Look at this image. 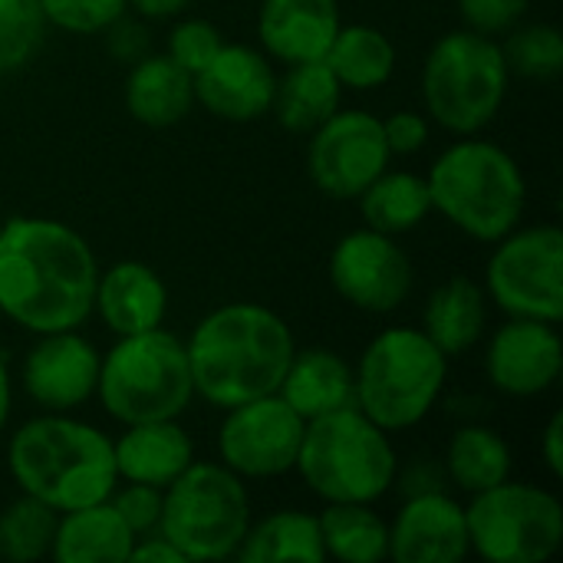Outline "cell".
Here are the masks:
<instances>
[{
  "mask_svg": "<svg viewBox=\"0 0 563 563\" xmlns=\"http://www.w3.org/2000/svg\"><path fill=\"white\" fill-rule=\"evenodd\" d=\"M340 26L336 0H264L257 10L264 53L287 66L323 59Z\"/></svg>",
  "mask_w": 563,
  "mask_h": 563,
  "instance_id": "obj_19",
  "label": "cell"
},
{
  "mask_svg": "<svg viewBox=\"0 0 563 563\" xmlns=\"http://www.w3.org/2000/svg\"><path fill=\"white\" fill-rule=\"evenodd\" d=\"M472 554L465 508L449 492L412 495L389 525L396 563H459Z\"/></svg>",
  "mask_w": 563,
  "mask_h": 563,
  "instance_id": "obj_18",
  "label": "cell"
},
{
  "mask_svg": "<svg viewBox=\"0 0 563 563\" xmlns=\"http://www.w3.org/2000/svg\"><path fill=\"white\" fill-rule=\"evenodd\" d=\"M330 284L363 313H393L412 294L416 271L393 234L360 228L336 241L330 254Z\"/></svg>",
  "mask_w": 563,
  "mask_h": 563,
  "instance_id": "obj_14",
  "label": "cell"
},
{
  "mask_svg": "<svg viewBox=\"0 0 563 563\" xmlns=\"http://www.w3.org/2000/svg\"><path fill=\"white\" fill-rule=\"evenodd\" d=\"M132 544V531L106 498L59 515L49 558L56 563H122L129 561Z\"/></svg>",
  "mask_w": 563,
  "mask_h": 563,
  "instance_id": "obj_25",
  "label": "cell"
},
{
  "mask_svg": "<svg viewBox=\"0 0 563 563\" xmlns=\"http://www.w3.org/2000/svg\"><path fill=\"white\" fill-rule=\"evenodd\" d=\"M277 393L300 419L310 422L317 416L356 406V376L336 350H294Z\"/></svg>",
  "mask_w": 563,
  "mask_h": 563,
  "instance_id": "obj_22",
  "label": "cell"
},
{
  "mask_svg": "<svg viewBox=\"0 0 563 563\" xmlns=\"http://www.w3.org/2000/svg\"><path fill=\"white\" fill-rule=\"evenodd\" d=\"M185 350L195 396L214 409H231L277 393L297 343L280 313L238 300L201 317Z\"/></svg>",
  "mask_w": 563,
  "mask_h": 563,
  "instance_id": "obj_2",
  "label": "cell"
},
{
  "mask_svg": "<svg viewBox=\"0 0 563 563\" xmlns=\"http://www.w3.org/2000/svg\"><path fill=\"white\" fill-rule=\"evenodd\" d=\"M511 36L501 43L505 63L511 73L528 79H554L563 69V36L551 23H531L508 30Z\"/></svg>",
  "mask_w": 563,
  "mask_h": 563,
  "instance_id": "obj_33",
  "label": "cell"
},
{
  "mask_svg": "<svg viewBox=\"0 0 563 563\" xmlns=\"http://www.w3.org/2000/svg\"><path fill=\"white\" fill-rule=\"evenodd\" d=\"M59 511L20 495L0 511V558L10 563H36L49 558Z\"/></svg>",
  "mask_w": 563,
  "mask_h": 563,
  "instance_id": "obj_32",
  "label": "cell"
},
{
  "mask_svg": "<svg viewBox=\"0 0 563 563\" xmlns=\"http://www.w3.org/2000/svg\"><path fill=\"white\" fill-rule=\"evenodd\" d=\"M106 33H109V49L122 59H132V63L142 56V49L148 43L145 30H139L135 23H125V20H115Z\"/></svg>",
  "mask_w": 563,
  "mask_h": 563,
  "instance_id": "obj_42",
  "label": "cell"
},
{
  "mask_svg": "<svg viewBox=\"0 0 563 563\" xmlns=\"http://www.w3.org/2000/svg\"><path fill=\"white\" fill-rule=\"evenodd\" d=\"M541 459L554 478H563V412H554L541 432Z\"/></svg>",
  "mask_w": 563,
  "mask_h": 563,
  "instance_id": "obj_43",
  "label": "cell"
},
{
  "mask_svg": "<svg viewBox=\"0 0 563 563\" xmlns=\"http://www.w3.org/2000/svg\"><path fill=\"white\" fill-rule=\"evenodd\" d=\"M389 158L383 119L366 109H336L310 132L307 168L327 198L356 201L389 168Z\"/></svg>",
  "mask_w": 563,
  "mask_h": 563,
  "instance_id": "obj_12",
  "label": "cell"
},
{
  "mask_svg": "<svg viewBox=\"0 0 563 563\" xmlns=\"http://www.w3.org/2000/svg\"><path fill=\"white\" fill-rule=\"evenodd\" d=\"M356 201L366 218V228L393 234V238L416 231L432 211L426 178L412 172H389V168Z\"/></svg>",
  "mask_w": 563,
  "mask_h": 563,
  "instance_id": "obj_31",
  "label": "cell"
},
{
  "mask_svg": "<svg viewBox=\"0 0 563 563\" xmlns=\"http://www.w3.org/2000/svg\"><path fill=\"white\" fill-rule=\"evenodd\" d=\"M112 452L119 482H139L162 492L195 462V442L178 419L125 426V432L112 442Z\"/></svg>",
  "mask_w": 563,
  "mask_h": 563,
  "instance_id": "obj_21",
  "label": "cell"
},
{
  "mask_svg": "<svg viewBox=\"0 0 563 563\" xmlns=\"http://www.w3.org/2000/svg\"><path fill=\"white\" fill-rule=\"evenodd\" d=\"M343 99V86L327 66V59H307L287 66V76L277 79L274 92V112L287 132L310 135L317 125H323Z\"/></svg>",
  "mask_w": 563,
  "mask_h": 563,
  "instance_id": "obj_26",
  "label": "cell"
},
{
  "mask_svg": "<svg viewBox=\"0 0 563 563\" xmlns=\"http://www.w3.org/2000/svg\"><path fill=\"white\" fill-rule=\"evenodd\" d=\"M10 409H13V386H10V369L7 360L0 356V432L10 422Z\"/></svg>",
  "mask_w": 563,
  "mask_h": 563,
  "instance_id": "obj_45",
  "label": "cell"
},
{
  "mask_svg": "<svg viewBox=\"0 0 563 563\" xmlns=\"http://www.w3.org/2000/svg\"><path fill=\"white\" fill-rule=\"evenodd\" d=\"M92 313L115 336L145 333L165 323L168 313V287L162 274L142 261H119L99 271Z\"/></svg>",
  "mask_w": 563,
  "mask_h": 563,
  "instance_id": "obj_20",
  "label": "cell"
},
{
  "mask_svg": "<svg viewBox=\"0 0 563 563\" xmlns=\"http://www.w3.org/2000/svg\"><path fill=\"white\" fill-rule=\"evenodd\" d=\"M393 488H399L406 498L429 495V492H445L449 488V475H445V465L442 462H435V459H416L402 472L396 468Z\"/></svg>",
  "mask_w": 563,
  "mask_h": 563,
  "instance_id": "obj_40",
  "label": "cell"
},
{
  "mask_svg": "<svg viewBox=\"0 0 563 563\" xmlns=\"http://www.w3.org/2000/svg\"><path fill=\"white\" fill-rule=\"evenodd\" d=\"M511 69L501 43L475 30L439 36L422 66V99L435 125L452 135H478L508 99Z\"/></svg>",
  "mask_w": 563,
  "mask_h": 563,
  "instance_id": "obj_8",
  "label": "cell"
},
{
  "mask_svg": "<svg viewBox=\"0 0 563 563\" xmlns=\"http://www.w3.org/2000/svg\"><path fill=\"white\" fill-rule=\"evenodd\" d=\"M96 396L119 426L178 419L195 399L185 343L162 327L119 336L99 363Z\"/></svg>",
  "mask_w": 563,
  "mask_h": 563,
  "instance_id": "obj_7",
  "label": "cell"
},
{
  "mask_svg": "<svg viewBox=\"0 0 563 563\" xmlns=\"http://www.w3.org/2000/svg\"><path fill=\"white\" fill-rule=\"evenodd\" d=\"M396 468L399 459L389 432L356 406L310 419L294 462V472L320 501L363 505H373L393 492Z\"/></svg>",
  "mask_w": 563,
  "mask_h": 563,
  "instance_id": "obj_5",
  "label": "cell"
},
{
  "mask_svg": "<svg viewBox=\"0 0 563 563\" xmlns=\"http://www.w3.org/2000/svg\"><path fill=\"white\" fill-rule=\"evenodd\" d=\"M244 563H320L327 561L317 515L284 508L251 525L238 554Z\"/></svg>",
  "mask_w": 563,
  "mask_h": 563,
  "instance_id": "obj_28",
  "label": "cell"
},
{
  "mask_svg": "<svg viewBox=\"0 0 563 563\" xmlns=\"http://www.w3.org/2000/svg\"><path fill=\"white\" fill-rule=\"evenodd\" d=\"M485 290L508 317L544 323L563 320V234L558 224L515 228L485 267Z\"/></svg>",
  "mask_w": 563,
  "mask_h": 563,
  "instance_id": "obj_11",
  "label": "cell"
},
{
  "mask_svg": "<svg viewBox=\"0 0 563 563\" xmlns=\"http://www.w3.org/2000/svg\"><path fill=\"white\" fill-rule=\"evenodd\" d=\"M327 558L340 563H379L389 558V521L363 501H327L317 515Z\"/></svg>",
  "mask_w": 563,
  "mask_h": 563,
  "instance_id": "obj_27",
  "label": "cell"
},
{
  "mask_svg": "<svg viewBox=\"0 0 563 563\" xmlns=\"http://www.w3.org/2000/svg\"><path fill=\"white\" fill-rule=\"evenodd\" d=\"M323 59L343 89L366 92V89H379L383 82H389L396 69V46L379 26L353 23V26L336 30Z\"/></svg>",
  "mask_w": 563,
  "mask_h": 563,
  "instance_id": "obj_30",
  "label": "cell"
},
{
  "mask_svg": "<svg viewBox=\"0 0 563 563\" xmlns=\"http://www.w3.org/2000/svg\"><path fill=\"white\" fill-rule=\"evenodd\" d=\"M465 521L472 551L488 563H544L563 544V508L558 495L528 482L508 478L472 495Z\"/></svg>",
  "mask_w": 563,
  "mask_h": 563,
  "instance_id": "obj_10",
  "label": "cell"
},
{
  "mask_svg": "<svg viewBox=\"0 0 563 563\" xmlns=\"http://www.w3.org/2000/svg\"><path fill=\"white\" fill-rule=\"evenodd\" d=\"M274 92L277 73L271 56L244 43H224L195 76V102L224 122H257L271 112Z\"/></svg>",
  "mask_w": 563,
  "mask_h": 563,
  "instance_id": "obj_17",
  "label": "cell"
},
{
  "mask_svg": "<svg viewBox=\"0 0 563 563\" xmlns=\"http://www.w3.org/2000/svg\"><path fill=\"white\" fill-rule=\"evenodd\" d=\"M442 465H445L449 485H455L465 495H478L508 482L515 459L501 432L488 426H462L449 439Z\"/></svg>",
  "mask_w": 563,
  "mask_h": 563,
  "instance_id": "obj_29",
  "label": "cell"
},
{
  "mask_svg": "<svg viewBox=\"0 0 563 563\" xmlns=\"http://www.w3.org/2000/svg\"><path fill=\"white\" fill-rule=\"evenodd\" d=\"M129 561L135 563H188L181 554H178V548L165 538V534H145V538H139L135 544H132V554H129Z\"/></svg>",
  "mask_w": 563,
  "mask_h": 563,
  "instance_id": "obj_41",
  "label": "cell"
},
{
  "mask_svg": "<svg viewBox=\"0 0 563 563\" xmlns=\"http://www.w3.org/2000/svg\"><path fill=\"white\" fill-rule=\"evenodd\" d=\"M221 46H224L221 30L214 23H208V20H198V16L175 23V30L168 33V56L181 69H188L191 76H198L214 59V53Z\"/></svg>",
  "mask_w": 563,
  "mask_h": 563,
  "instance_id": "obj_36",
  "label": "cell"
},
{
  "mask_svg": "<svg viewBox=\"0 0 563 563\" xmlns=\"http://www.w3.org/2000/svg\"><path fill=\"white\" fill-rule=\"evenodd\" d=\"M46 16L40 0H0V76L16 73L43 43Z\"/></svg>",
  "mask_w": 563,
  "mask_h": 563,
  "instance_id": "obj_34",
  "label": "cell"
},
{
  "mask_svg": "<svg viewBox=\"0 0 563 563\" xmlns=\"http://www.w3.org/2000/svg\"><path fill=\"white\" fill-rule=\"evenodd\" d=\"M528 7L531 0H459L465 26L485 36H501L515 30L525 20Z\"/></svg>",
  "mask_w": 563,
  "mask_h": 563,
  "instance_id": "obj_38",
  "label": "cell"
},
{
  "mask_svg": "<svg viewBox=\"0 0 563 563\" xmlns=\"http://www.w3.org/2000/svg\"><path fill=\"white\" fill-rule=\"evenodd\" d=\"M195 106V76L168 53L139 56L125 79V109L148 129L178 125Z\"/></svg>",
  "mask_w": 563,
  "mask_h": 563,
  "instance_id": "obj_23",
  "label": "cell"
},
{
  "mask_svg": "<svg viewBox=\"0 0 563 563\" xmlns=\"http://www.w3.org/2000/svg\"><path fill=\"white\" fill-rule=\"evenodd\" d=\"M0 228H3V214H0Z\"/></svg>",
  "mask_w": 563,
  "mask_h": 563,
  "instance_id": "obj_46",
  "label": "cell"
},
{
  "mask_svg": "<svg viewBox=\"0 0 563 563\" xmlns=\"http://www.w3.org/2000/svg\"><path fill=\"white\" fill-rule=\"evenodd\" d=\"M99 264L79 231L53 218H3L0 317L40 336L92 317Z\"/></svg>",
  "mask_w": 563,
  "mask_h": 563,
  "instance_id": "obj_1",
  "label": "cell"
},
{
  "mask_svg": "<svg viewBox=\"0 0 563 563\" xmlns=\"http://www.w3.org/2000/svg\"><path fill=\"white\" fill-rule=\"evenodd\" d=\"M426 185L432 211L482 244L515 231L528 208V181L518 158L478 135H459L432 162Z\"/></svg>",
  "mask_w": 563,
  "mask_h": 563,
  "instance_id": "obj_4",
  "label": "cell"
},
{
  "mask_svg": "<svg viewBox=\"0 0 563 563\" xmlns=\"http://www.w3.org/2000/svg\"><path fill=\"white\" fill-rule=\"evenodd\" d=\"M102 353L79 330L40 333L23 356V393L43 412H76L96 396Z\"/></svg>",
  "mask_w": 563,
  "mask_h": 563,
  "instance_id": "obj_15",
  "label": "cell"
},
{
  "mask_svg": "<svg viewBox=\"0 0 563 563\" xmlns=\"http://www.w3.org/2000/svg\"><path fill=\"white\" fill-rule=\"evenodd\" d=\"M46 23L66 33H106L125 16L129 0H40Z\"/></svg>",
  "mask_w": 563,
  "mask_h": 563,
  "instance_id": "obj_35",
  "label": "cell"
},
{
  "mask_svg": "<svg viewBox=\"0 0 563 563\" xmlns=\"http://www.w3.org/2000/svg\"><path fill=\"white\" fill-rule=\"evenodd\" d=\"M224 412L228 416L218 429V455L224 468L251 482L294 472L307 419H300L280 393L231 406Z\"/></svg>",
  "mask_w": 563,
  "mask_h": 563,
  "instance_id": "obj_13",
  "label": "cell"
},
{
  "mask_svg": "<svg viewBox=\"0 0 563 563\" xmlns=\"http://www.w3.org/2000/svg\"><path fill=\"white\" fill-rule=\"evenodd\" d=\"M247 528V485L221 462H191L162 492L158 534H165L185 561L234 558Z\"/></svg>",
  "mask_w": 563,
  "mask_h": 563,
  "instance_id": "obj_9",
  "label": "cell"
},
{
  "mask_svg": "<svg viewBox=\"0 0 563 563\" xmlns=\"http://www.w3.org/2000/svg\"><path fill=\"white\" fill-rule=\"evenodd\" d=\"M383 132H386V145L393 155H416L429 145L432 125L422 112H393L389 119H383Z\"/></svg>",
  "mask_w": 563,
  "mask_h": 563,
  "instance_id": "obj_39",
  "label": "cell"
},
{
  "mask_svg": "<svg viewBox=\"0 0 563 563\" xmlns=\"http://www.w3.org/2000/svg\"><path fill=\"white\" fill-rule=\"evenodd\" d=\"M488 327V303H485V290L465 277L455 274L445 284H439L432 290V297L426 300L422 310V333L449 356H465L472 353Z\"/></svg>",
  "mask_w": 563,
  "mask_h": 563,
  "instance_id": "obj_24",
  "label": "cell"
},
{
  "mask_svg": "<svg viewBox=\"0 0 563 563\" xmlns=\"http://www.w3.org/2000/svg\"><path fill=\"white\" fill-rule=\"evenodd\" d=\"M353 376L356 409L386 432H406L435 409L449 356L419 327H389L369 340Z\"/></svg>",
  "mask_w": 563,
  "mask_h": 563,
  "instance_id": "obj_6",
  "label": "cell"
},
{
  "mask_svg": "<svg viewBox=\"0 0 563 563\" xmlns=\"http://www.w3.org/2000/svg\"><path fill=\"white\" fill-rule=\"evenodd\" d=\"M109 505L125 521V528L132 531L135 541L158 531V521H162V488L125 482L122 488H112Z\"/></svg>",
  "mask_w": 563,
  "mask_h": 563,
  "instance_id": "obj_37",
  "label": "cell"
},
{
  "mask_svg": "<svg viewBox=\"0 0 563 563\" xmlns=\"http://www.w3.org/2000/svg\"><path fill=\"white\" fill-rule=\"evenodd\" d=\"M563 369V340L558 323L508 317L485 350L488 383L511 399H534L548 393Z\"/></svg>",
  "mask_w": 563,
  "mask_h": 563,
  "instance_id": "obj_16",
  "label": "cell"
},
{
  "mask_svg": "<svg viewBox=\"0 0 563 563\" xmlns=\"http://www.w3.org/2000/svg\"><path fill=\"white\" fill-rule=\"evenodd\" d=\"M7 468L20 495L59 515L106 501L119 482L112 439L69 412H43L23 422L10 435Z\"/></svg>",
  "mask_w": 563,
  "mask_h": 563,
  "instance_id": "obj_3",
  "label": "cell"
},
{
  "mask_svg": "<svg viewBox=\"0 0 563 563\" xmlns=\"http://www.w3.org/2000/svg\"><path fill=\"white\" fill-rule=\"evenodd\" d=\"M191 0H129V7L148 20H168V16H178L188 10Z\"/></svg>",
  "mask_w": 563,
  "mask_h": 563,
  "instance_id": "obj_44",
  "label": "cell"
}]
</instances>
